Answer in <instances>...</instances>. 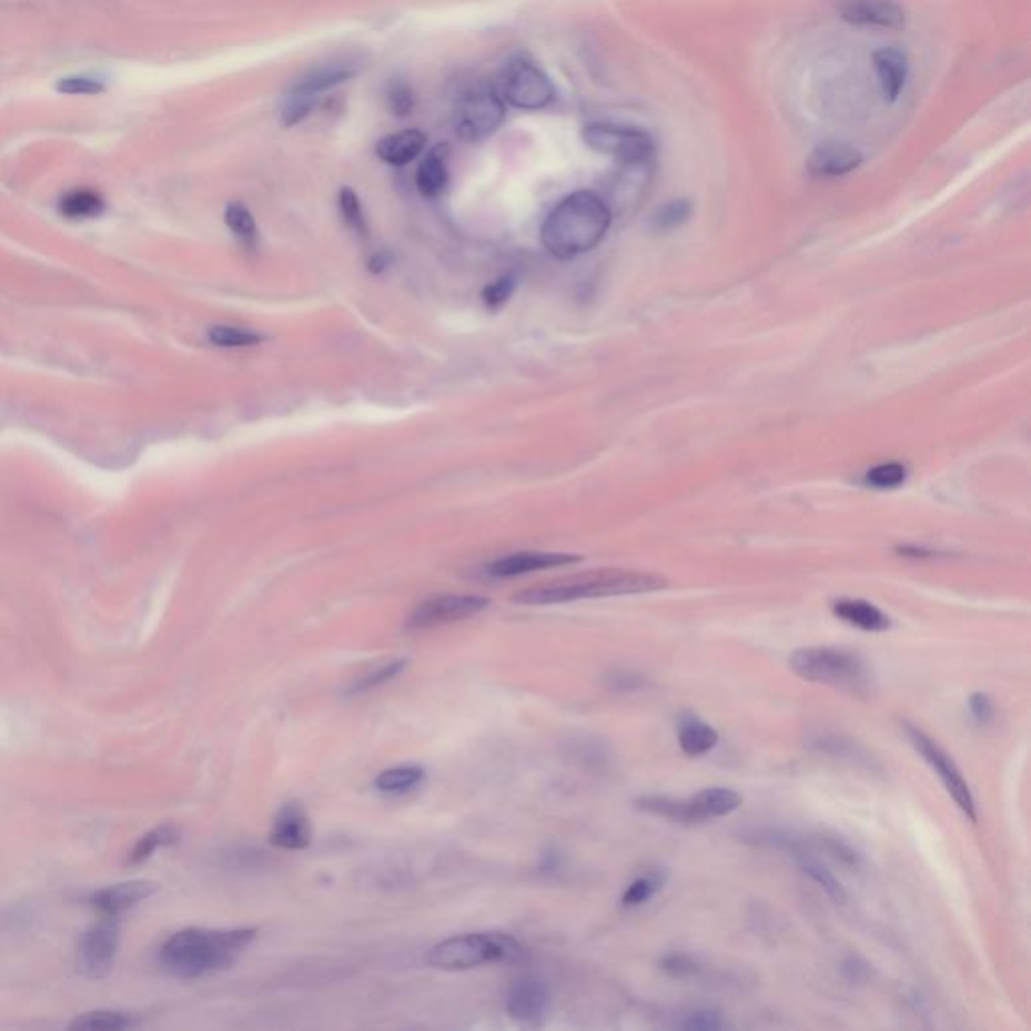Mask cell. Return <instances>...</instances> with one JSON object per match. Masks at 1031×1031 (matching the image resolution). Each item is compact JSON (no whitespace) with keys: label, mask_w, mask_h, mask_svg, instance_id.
Here are the masks:
<instances>
[{"label":"cell","mask_w":1031,"mask_h":1031,"mask_svg":"<svg viewBox=\"0 0 1031 1031\" xmlns=\"http://www.w3.org/2000/svg\"><path fill=\"white\" fill-rule=\"evenodd\" d=\"M256 939V929H184L160 949V966L178 979H198L224 971Z\"/></svg>","instance_id":"1"},{"label":"cell","mask_w":1031,"mask_h":1031,"mask_svg":"<svg viewBox=\"0 0 1031 1031\" xmlns=\"http://www.w3.org/2000/svg\"><path fill=\"white\" fill-rule=\"evenodd\" d=\"M613 212L603 198L593 192L566 196L544 220V249L560 261H570L595 249L605 239Z\"/></svg>","instance_id":"2"},{"label":"cell","mask_w":1031,"mask_h":1031,"mask_svg":"<svg viewBox=\"0 0 1031 1031\" xmlns=\"http://www.w3.org/2000/svg\"><path fill=\"white\" fill-rule=\"evenodd\" d=\"M667 587V580L639 570H593L585 575L568 576L546 585L520 590L514 595L518 605H560L583 598L623 597L643 595Z\"/></svg>","instance_id":"3"},{"label":"cell","mask_w":1031,"mask_h":1031,"mask_svg":"<svg viewBox=\"0 0 1031 1031\" xmlns=\"http://www.w3.org/2000/svg\"><path fill=\"white\" fill-rule=\"evenodd\" d=\"M526 957L524 944L512 934L467 933L449 937L435 944L427 963L444 971H466L488 963H520Z\"/></svg>","instance_id":"4"},{"label":"cell","mask_w":1031,"mask_h":1031,"mask_svg":"<svg viewBox=\"0 0 1031 1031\" xmlns=\"http://www.w3.org/2000/svg\"><path fill=\"white\" fill-rule=\"evenodd\" d=\"M788 665L803 681L822 684L848 694H869L872 674L857 653L836 647H806L790 655Z\"/></svg>","instance_id":"5"},{"label":"cell","mask_w":1031,"mask_h":1031,"mask_svg":"<svg viewBox=\"0 0 1031 1031\" xmlns=\"http://www.w3.org/2000/svg\"><path fill=\"white\" fill-rule=\"evenodd\" d=\"M904 734L907 738L912 744V748L917 749L923 760L933 768L934 774L939 776V780L943 782L944 790L949 792V796L953 798V802L957 803V808L963 812V815L971 820V822H978V806H976V798H973V792L967 784L966 776L959 770L956 760L951 758V754L939 746L937 739L931 738L929 734H924L923 729L912 726V724H904Z\"/></svg>","instance_id":"6"},{"label":"cell","mask_w":1031,"mask_h":1031,"mask_svg":"<svg viewBox=\"0 0 1031 1031\" xmlns=\"http://www.w3.org/2000/svg\"><path fill=\"white\" fill-rule=\"evenodd\" d=\"M506 118V103L498 89L476 88L464 93L454 111V130L462 142L486 140Z\"/></svg>","instance_id":"7"},{"label":"cell","mask_w":1031,"mask_h":1031,"mask_svg":"<svg viewBox=\"0 0 1031 1031\" xmlns=\"http://www.w3.org/2000/svg\"><path fill=\"white\" fill-rule=\"evenodd\" d=\"M499 98L504 103L522 111H538L548 108L556 98L550 77L544 73L540 67L528 61H514L504 71Z\"/></svg>","instance_id":"8"},{"label":"cell","mask_w":1031,"mask_h":1031,"mask_svg":"<svg viewBox=\"0 0 1031 1031\" xmlns=\"http://www.w3.org/2000/svg\"><path fill=\"white\" fill-rule=\"evenodd\" d=\"M583 140L590 150L617 158L620 162L637 165L653 153L651 138L645 131L619 123H593L583 131Z\"/></svg>","instance_id":"9"},{"label":"cell","mask_w":1031,"mask_h":1031,"mask_svg":"<svg viewBox=\"0 0 1031 1031\" xmlns=\"http://www.w3.org/2000/svg\"><path fill=\"white\" fill-rule=\"evenodd\" d=\"M120 927L115 917H103L93 924L77 947V969L88 979L108 978L115 963Z\"/></svg>","instance_id":"10"},{"label":"cell","mask_w":1031,"mask_h":1031,"mask_svg":"<svg viewBox=\"0 0 1031 1031\" xmlns=\"http://www.w3.org/2000/svg\"><path fill=\"white\" fill-rule=\"evenodd\" d=\"M489 607V600L478 595H439L427 598L422 605L413 608L407 617V629L425 630L466 620L476 617L484 608Z\"/></svg>","instance_id":"11"},{"label":"cell","mask_w":1031,"mask_h":1031,"mask_svg":"<svg viewBox=\"0 0 1031 1031\" xmlns=\"http://www.w3.org/2000/svg\"><path fill=\"white\" fill-rule=\"evenodd\" d=\"M361 65L363 63L355 57H335L325 63H316L309 71H304L303 75L294 79L289 93L319 99L321 93L337 88L341 83L357 75Z\"/></svg>","instance_id":"12"},{"label":"cell","mask_w":1031,"mask_h":1031,"mask_svg":"<svg viewBox=\"0 0 1031 1031\" xmlns=\"http://www.w3.org/2000/svg\"><path fill=\"white\" fill-rule=\"evenodd\" d=\"M550 1003V991L543 979L522 978L512 985L506 1010L512 1020L536 1025L540 1023Z\"/></svg>","instance_id":"13"},{"label":"cell","mask_w":1031,"mask_h":1031,"mask_svg":"<svg viewBox=\"0 0 1031 1031\" xmlns=\"http://www.w3.org/2000/svg\"><path fill=\"white\" fill-rule=\"evenodd\" d=\"M838 12L858 27L901 29L904 24V11L894 0H842Z\"/></svg>","instance_id":"14"},{"label":"cell","mask_w":1031,"mask_h":1031,"mask_svg":"<svg viewBox=\"0 0 1031 1031\" xmlns=\"http://www.w3.org/2000/svg\"><path fill=\"white\" fill-rule=\"evenodd\" d=\"M155 892H158V885L152 880H130V882H121L115 887L99 890L89 899V904L101 917H120L121 912L148 901Z\"/></svg>","instance_id":"15"},{"label":"cell","mask_w":1031,"mask_h":1031,"mask_svg":"<svg viewBox=\"0 0 1031 1031\" xmlns=\"http://www.w3.org/2000/svg\"><path fill=\"white\" fill-rule=\"evenodd\" d=\"M311 822L303 803L286 802L274 816L271 830L272 847L283 850H303L311 845Z\"/></svg>","instance_id":"16"},{"label":"cell","mask_w":1031,"mask_h":1031,"mask_svg":"<svg viewBox=\"0 0 1031 1031\" xmlns=\"http://www.w3.org/2000/svg\"><path fill=\"white\" fill-rule=\"evenodd\" d=\"M578 560H580V556H576V554L516 553L494 560L488 566V573L492 576H498V578H508V576L528 575L534 570L573 565Z\"/></svg>","instance_id":"17"},{"label":"cell","mask_w":1031,"mask_h":1031,"mask_svg":"<svg viewBox=\"0 0 1031 1031\" xmlns=\"http://www.w3.org/2000/svg\"><path fill=\"white\" fill-rule=\"evenodd\" d=\"M862 155L847 143H822L808 158V172L818 178H840L855 172Z\"/></svg>","instance_id":"18"},{"label":"cell","mask_w":1031,"mask_h":1031,"mask_svg":"<svg viewBox=\"0 0 1031 1031\" xmlns=\"http://www.w3.org/2000/svg\"><path fill=\"white\" fill-rule=\"evenodd\" d=\"M872 63L877 69L882 95L889 101H897L902 89H904V83H907V75H909L907 57L894 47H882L872 54Z\"/></svg>","instance_id":"19"},{"label":"cell","mask_w":1031,"mask_h":1031,"mask_svg":"<svg viewBox=\"0 0 1031 1031\" xmlns=\"http://www.w3.org/2000/svg\"><path fill=\"white\" fill-rule=\"evenodd\" d=\"M677 739L685 756L697 758L709 754L719 744V734L695 714H684L677 721Z\"/></svg>","instance_id":"20"},{"label":"cell","mask_w":1031,"mask_h":1031,"mask_svg":"<svg viewBox=\"0 0 1031 1031\" xmlns=\"http://www.w3.org/2000/svg\"><path fill=\"white\" fill-rule=\"evenodd\" d=\"M427 135L420 130H405L381 138L375 152L390 165H405L424 152Z\"/></svg>","instance_id":"21"},{"label":"cell","mask_w":1031,"mask_h":1031,"mask_svg":"<svg viewBox=\"0 0 1031 1031\" xmlns=\"http://www.w3.org/2000/svg\"><path fill=\"white\" fill-rule=\"evenodd\" d=\"M635 808L640 812H645V815L665 818V820L679 822V825L706 822L704 816L699 815V810L691 802V798L677 800V798H669V796H640L635 800Z\"/></svg>","instance_id":"22"},{"label":"cell","mask_w":1031,"mask_h":1031,"mask_svg":"<svg viewBox=\"0 0 1031 1031\" xmlns=\"http://www.w3.org/2000/svg\"><path fill=\"white\" fill-rule=\"evenodd\" d=\"M836 617L847 620L848 625L869 633H882L890 629V619L887 613L867 600L858 598H838L832 605Z\"/></svg>","instance_id":"23"},{"label":"cell","mask_w":1031,"mask_h":1031,"mask_svg":"<svg viewBox=\"0 0 1031 1031\" xmlns=\"http://www.w3.org/2000/svg\"><path fill=\"white\" fill-rule=\"evenodd\" d=\"M447 150L444 145L435 148L427 153L424 162L420 163L417 174H415V184L417 190L427 198L439 196L447 185Z\"/></svg>","instance_id":"24"},{"label":"cell","mask_w":1031,"mask_h":1031,"mask_svg":"<svg viewBox=\"0 0 1031 1031\" xmlns=\"http://www.w3.org/2000/svg\"><path fill=\"white\" fill-rule=\"evenodd\" d=\"M691 802L699 810V815L704 816V820H711V818H721V816L736 812L744 803V798L731 788L714 786V788H706L691 796Z\"/></svg>","instance_id":"25"},{"label":"cell","mask_w":1031,"mask_h":1031,"mask_svg":"<svg viewBox=\"0 0 1031 1031\" xmlns=\"http://www.w3.org/2000/svg\"><path fill=\"white\" fill-rule=\"evenodd\" d=\"M667 880H669V872L661 869V867L647 870L645 875H640V877L633 880L627 890L623 892V897H620L623 907L625 909H635V907L651 901L653 897L667 885Z\"/></svg>","instance_id":"26"},{"label":"cell","mask_w":1031,"mask_h":1031,"mask_svg":"<svg viewBox=\"0 0 1031 1031\" xmlns=\"http://www.w3.org/2000/svg\"><path fill=\"white\" fill-rule=\"evenodd\" d=\"M178 840H180V828H175L174 825L158 826V828H153L135 842V847H133L130 858H128V865H131V867L142 865L148 858H152L158 848L172 847Z\"/></svg>","instance_id":"27"},{"label":"cell","mask_w":1031,"mask_h":1031,"mask_svg":"<svg viewBox=\"0 0 1031 1031\" xmlns=\"http://www.w3.org/2000/svg\"><path fill=\"white\" fill-rule=\"evenodd\" d=\"M103 198L93 190H73L61 198L59 210L69 220H91L103 212Z\"/></svg>","instance_id":"28"},{"label":"cell","mask_w":1031,"mask_h":1031,"mask_svg":"<svg viewBox=\"0 0 1031 1031\" xmlns=\"http://www.w3.org/2000/svg\"><path fill=\"white\" fill-rule=\"evenodd\" d=\"M812 748L816 751L828 754V756L857 761V764H865V766L872 768V758H870L869 751L862 746H858L857 741H852V739L828 734V736H818V738L812 739Z\"/></svg>","instance_id":"29"},{"label":"cell","mask_w":1031,"mask_h":1031,"mask_svg":"<svg viewBox=\"0 0 1031 1031\" xmlns=\"http://www.w3.org/2000/svg\"><path fill=\"white\" fill-rule=\"evenodd\" d=\"M131 1025H135V1020L128 1015V1013H121V1011H109V1010H98V1011H88L83 1015H79L75 1021H71L69 1030L75 1031H118V1030H128Z\"/></svg>","instance_id":"30"},{"label":"cell","mask_w":1031,"mask_h":1031,"mask_svg":"<svg viewBox=\"0 0 1031 1031\" xmlns=\"http://www.w3.org/2000/svg\"><path fill=\"white\" fill-rule=\"evenodd\" d=\"M424 776V768L420 766H397V768L381 771L375 780V788L383 794H403L420 786Z\"/></svg>","instance_id":"31"},{"label":"cell","mask_w":1031,"mask_h":1031,"mask_svg":"<svg viewBox=\"0 0 1031 1031\" xmlns=\"http://www.w3.org/2000/svg\"><path fill=\"white\" fill-rule=\"evenodd\" d=\"M405 667H407V659H403V657L383 663L381 667H375V669H370L367 674L355 677L353 684L348 685V694H367L371 689H377L381 685L390 684L395 677H400L405 671Z\"/></svg>","instance_id":"32"},{"label":"cell","mask_w":1031,"mask_h":1031,"mask_svg":"<svg viewBox=\"0 0 1031 1031\" xmlns=\"http://www.w3.org/2000/svg\"><path fill=\"white\" fill-rule=\"evenodd\" d=\"M810 845L815 850L825 852L826 857L832 858L835 862L847 867V869H860L862 867L860 852H858L857 848L850 847L847 840H842L840 836L818 835L816 838H810Z\"/></svg>","instance_id":"33"},{"label":"cell","mask_w":1031,"mask_h":1031,"mask_svg":"<svg viewBox=\"0 0 1031 1031\" xmlns=\"http://www.w3.org/2000/svg\"><path fill=\"white\" fill-rule=\"evenodd\" d=\"M224 220H226V226H229L230 232L236 236V239L246 246V249H256V242H259V229H256V222H254V216L250 212L249 208L240 202H230L226 206V212H224Z\"/></svg>","instance_id":"34"},{"label":"cell","mask_w":1031,"mask_h":1031,"mask_svg":"<svg viewBox=\"0 0 1031 1031\" xmlns=\"http://www.w3.org/2000/svg\"><path fill=\"white\" fill-rule=\"evenodd\" d=\"M208 338L212 345L224 348L254 347L262 343V335H259L256 331L230 325L212 326L208 331Z\"/></svg>","instance_id":"35"},{"label":"cell","mask_w":1031,"mask_h":1031,"mask_svg":"<svg viewBox=\"0 0 1031 1031\" xmlns=\"http://www.w3.org/2000/svg\"><path fill=\"white\" fill-rule=\"evenodd\" d=\"M675 1025L689 1031H716L726 1028V1020L716 1010H689L679 1015Z\"/></svg>","instance_id":"36"},{"label":"cell","mask_w":1031,"mask_h":1031,"mask_svg":"<svg viewBox=\"0 0 1031 1031\" xmlns=\"http://www.w3.org/2000/svg\"><path fill=\"white\" fill-rule=\"evenodd\" d=\"M663 973L675 979H694L701 976L704 967L689 953H669L659 961Z\"/></svg>","instance_id":"37"},{"label":"cell","mask_w":1031,"mask_h":1031,"mask_svg":"<svg viewBox=\"0 0 1031 1031\" xmlns=\"http://www.w3.org/2000/svg\"><path fill=\"white\" fill-rule=\"evenodd\" d=\"M385 103H387V109L392 111L393 115H397V118L410 115L413 108H415L413 89L402 79H393L392 83L387 85V91H385Z\"/></svg>","instance_id":"38"},{"label":"cell","mask_w":1031,"mask_h":1031,"mask_svg":"<svg viewBox=\"0 0 1031 1031\" xmlns=\"http://www.w3.org/2000/svg\"><path fill=\"white\" fill-rule=\"evenodd\" d=\"M315 103V98H306V95H299V93H289V91H286L283 109H281V123L286 125V128L301 123V121L313 111Z\"/></svg>","instance_id":"39"},{"label":"cell","mask_w":1031,"mask_h":1031,"mask_svg":"<svg viewBox=\"0 0 1031 1031\" xmlns=\"http://www.w3.org/2000/svg\"><path fill=\"white\" fill-rule=\"evenodd\" d=\"M338 208H341V214L345 218L351 229L358 232L361 236L367 234V226H365V214H363V208H361V202H358L357 194L348 188H343L341 194H338Z\"/></svg>","instance_id":"40"},{"label":"cell","mask_w":1031,"mask_h":1031,"mask_svg":"<svg viewBox=\"0 0 1031 1031\" xmlns=\"http://www.w3.org/2000/svg\"><path fill=\"white\" fill-rule=\"evenodd\" d=\"M904 476H907V469L897 462H890V464H880V466L872 467L867 474V482L872 488L892 489L901 486Z\"/></svg>","instance_id":"41"},{"label":"cell","mask_w":1031,"mask_h":1031,"mask_svg":"<svg viewBox=\"0 0 1031 1031\" xmlns=\"http://www.w3.org/2000/svg\"><path fill=\"white\" fill-rule=\"evenodd\" d=\"M967 706H969V714L978 721L979 726H988L998 716V707L993 704V699L983 691H976V694L971 695Z\"/></svg>","instance_id":"42"},{"label":"cell","mask_w":1031,"mask_h":1031,"mask_svg":"<svg viewBox=\"0 0 1031 1031\" xmlns=\"http://www.w3.org/2000/svg\"><path fill=\"white\" fill-rule=\"evenodd\" d=\"M516 291V281L514 279H498L494 283H489L486 289H484V303L488 304L489 309H498L504 303L511 301L512 294Z\"/></svg>","instance_id":"43"},{"label":"cell","mask_w":1031,"mask_h":1031,"mask_svg":"<svg viewBox=\"0 0 1031 1031\" xmlns=\"http://www.w3.org/2000/svg\"><path fill=\"white\" fill-rule=\"evenodd\" d=\"M689 212H691V208L684 200L671 202L669 206L659 210V214L655 216V226L663 230L675 229V226H679L681 222L687 220Z\"/></svg>","instance_id":"44"},{"label":"cell","mask_w":1031,"mask_h":1031,"mask_svg":"<svg viewBox=\"0 0 1031 1031\" xmlns=\"http://www.w3.org/2000/svg\"><path fill=\"white\" fill-rule=\"evenodd\" d=\"M607 684L610 691H617V694H633V691L645 689V687H647V679L640 677V675L630 674V671H617V674L608 675Z\"/></svg>","instance_id":"45"},{"label":"cell","mask_w":1031,"mask_h":1031,"mask_svg":"<svg viewBox=\"0 0 1031 1031\" xmlns=\"http://www.w3.org/2000/svg\"><path fill=\"white\" fill-rule=\"evenodd\" d=\"M59 91L69 95H98L103 91V85L89 77H67L59 83Z\"/></svg>","instance_id":"46"},{"label":"cell","mask_w":1031,"mask_h":1031,"mask_svg":"<svg viewBox=\"0 0 1031 1031\" xmlns=\"http://www.w3.org/2000/svg\"><path fill=\"white\" fill-rule=\"evenodd\" d=\"M845 976H847L848 981H865L869 978L870 969L867 963H862L857 957H850L845 967H842Z\"/></svg>","instance_id":"47"},{"label":"cell","mask_w":1031,"mask_h":1031,"mask_svg":"<svg viewBox=\"0 0 1031 1031\" xmlns=\"http://www.w3.org/2000/svg\"><path fill=\"white\" fill-rule=\"evenodd\" d=\"M385 264H387V256H383V254H375L370 261L371 271L373 272L383 271Z\"/></svg>","instance_id":"48"}]
</instances>
